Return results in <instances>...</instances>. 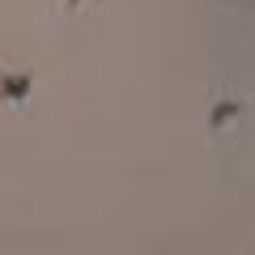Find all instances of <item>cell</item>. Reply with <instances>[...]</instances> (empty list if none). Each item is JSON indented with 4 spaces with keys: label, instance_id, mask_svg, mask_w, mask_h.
Segmentation results:
<instances>
[{
    "label": "cell",
    "instance_id": "1",
    "mask_svg": "<svg viewBox=\"0 0 255 255\" xmlns=\"http://www.w3.org/2000/svg\"><path fill=\"white\" fill-rule=\"evenodd\" d=\"M81 4H90V0H60V9H64V13H73V9H81Z\"/></svg>",
    "mask_w": 255,
    "mask_h": 255
}]
</instances>
